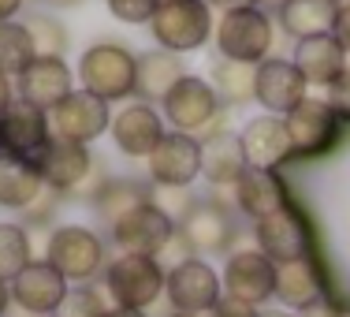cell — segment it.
Instances as JSON below:
<instances>
[{"instance_id":"37","label":"cell","mask_w":350,"mask_h":317,"mask_svg":"<svg viewBox=\"0 0 350 317\" xmlns=\"http://www.w3.org/2000/svg\"><path fill=\"white\" fill-rule=\"evenodd\" d=\"M56 202H60V194H56V190H41V194H38V202L34 205H27V210H23V220H27V224H23V228H41V224H49V220H53V216H56Z\"/></svg>"},{"instance_id":"4","label":"cell","mask_w":350,"mask_h":317,"mask_svg":"<svg viewBox=\"0 0 350 317\" xmlns=\"http://www.w3.org/2000/svg\"><path fill=\"white\" fill-rule=\"evenodd\" d=\"M213 41H216L224 60L254 64L257 68V64L269 60L276 30H272V19L265 8H235V12H220Z\"/></svg>"},{"instance_id":"26","label":"cell","mask_w":350,"mask_h":317,"mask_svg":"<svg viewBox=\"0 0 350 317\" xmlns=\"http://www.w3.org/2000/svg\"><path fill=\"white\" fill-rule=\"evenodd\" d=\"M295 68L302 71L306 82H317V86H332V82L343 75L347 68V53L332 34H321V38H306L295 45Z\"/></svg>"},{"instance_id":"38","label":"cell","mask_w":350,"mask_h":317,"mask_svg":"<svg viewBox=\"0 0 350 317\" xmlns=\"http://www.w3.org/2000/svg\"><path fill=\"white\" fill-rule=\"evenodd\" d=\"M324 101L332 105V112H336L339 120L350 123V64L343 68V75L328 86V97H324Z\"/></svg>"},{"instance_id":"45","label":"cell","mask_w":350,"mask_h":317,"mask_svg":"<svg viewBox=\"0 0 350 317\" xmlns=\"http://www.w3.org/2000/svg\"><path fill=\"white\" fill-rule=\"evenodd\" d=\"M8 306H12V291H8V283L0 280V317L8 314Z\"/></svg>"},{"instance_id":"34","label":"cell","mask_w":350,"mask_h":317,"mask_svg":"<svg viewBox=\"0 0 350 317\" xmlns=\"http://www.w3.org/2000/svg\"><path fill=\"white\" fill-rule=\"evenodd\" d=\"M108 314H112V303H108V295L101 288H94V283L71 288L68 299L60 303V310H56V317H108Z\"/></svg>"},{"instance_id":"16","label":"cell","mask_w":350,"mask_h":317,"mask_svg":"<svg viewBox=\"0 0 350 317\" xmlns=\"http://www.w3.org/2000/svg\"><path fill=\"white\" fill-rule=\"evenodd\" d=\"M108 236L120 246V254L161 257V250L175 239V220L149 202V205H142V210H135L131 216H123L120 224H112Z\"/></svg>"},{"instance_id":"30","label":"cell","mask_w":350,"mask_h":317,"mask_svg":"<svg viewBox=\"0 0 350 317\" xmlns=\"http://www.w3.org/2000/svg\"><path fill=\"white\" fill-rule=\"evenodd\" d=\"M213 90L224 105H246L254 101V86H257V68L254 64H235V60H220L213 68Z\"/></svg>"},{"instance_id":"52","label":"cell","mask_w":350,"mask_h":317,"mask_svg":"<svg viewBox=\"0 0 350 317\" xmlns=\"http://www.w3.org/2000/svg\"><path fill=\"white\" fill-rule=\"evenodd\" d=\"M347 317H350V314H347Z\"/></svg>"},{"instance_id":"12","label":"cell","mask_w":350,"mask_h":317,"mask_svg":"<svg viewBox=\"0 0 350 317\" xmlns=\"http://www.w3.org/2000/svg\"><path fill=\"white\" fill-rule=\"evenodd\" d=\"M339 116L332 112L328 101L321 97H306L298 108H291L283 116V127H287V142L295 157H321L328 153L339 142Z\"/></svg>"},{"instance_id":"47","label":"cell","mask_w":350,"mask_h":317,"mask_svg":"<svg viewBox=\"0 0 350 317\" xmlns=\"http://www.w3.org/2000/svg\"><path fill=\"white\" fill-rule=\"evenodd\" d=\"M38 4H45V8H79L82 0H38Z\"/></svg>"},{"instance_id":"28","label":"cell","mask_w":350,"mask_h":317,"mask_svg":"<svg viewBox=\"0 0 350 317\" xmlns=\"http://www.w3.org/2000/svg\"><path fill=\"white\" fill-rule=\"evenodd\" d=\"M183 75H187V68H183V60L175 53H164V49H149V53H142L138 56V79H135L138 101H146V105L164 101Z\"/></svg>"},{"instance_id":"7","label":"cell","mask_w":350,"mask_h":317,"mask_svg":"<svg viewBox=\"0 0 350 317\" xmlns=\"http://www.w3.org/2000/svg\"><path fill=\"white\" fill-rule=\"evenodd\" d=\"M254 239L257 250L276 265L313 257V224L295 202L283 205L280 213L265 216V220H254Z\"/></svg>"},{"instance_id":"17","label":"cell","mask_w":350,"mask_h":317,"mask_svg":"<svg viewBox=\"0 0 350 317\" xmlns=\"http://www.w3.org/2000/svg\"><path fill=\"white\" fill-rule=\"evenodd\" d=\"M310 82L302 79V71L295 68V60L287 56H269L265 64H257V86H254V101L265 105V112L272 116H287L291 108H298L306 101Z\"/></svg>"},{"instance_id":"33","label":"cell","mask_w":350,"mask_h":317,"mask_svg":"<svg viewBox=\"0 0 350 317\" xmlns=\"http://www.w3.org/2000/svg\"><path fill=\"white\" fill-rule=\"evenodd\" d=\"M23 27L34 38L38 56H64V49H68V27H64L60 19H53V15H45V12H30L27 19H23Z\"/></svg>"},{"instance_id":"20","label":"cell","mask_w":350,"mask_h":317,"mask_svg":"<svg viewBox=\"0 0 350 317\" xmlns=\"http://www.w3.org/2000/svg\"><path fill=\"white\" fill-rule=\"evenodd\" d=\"M68 94H75V75L64 56H34L30 68L15 79V97L38 105L41 112H53Z\"/></svg>"},{"instance_id":"9","label":"cell","mask_w":350,"mask_h":317,"mask_svg":"<svg viewBox=\"0 0 350 317\" xmlns=\"http://www.w3.org/2000/svg\"><path fill=\"white\" fill-rule=\"evenodd\" d=\"M175 231L183 236V243L194 250V257H209V254H228L231 243H235L239 228H235V216L224 202L216 198H198L183 220L175 224Z\"/></svg>"},{"instance_id":"22","label":"cell","mask_w":350,"mask_h":317,"mask_svg":"<svg viewBox=\"0 0 350 317\" xmlns=\"http://www.w3.org/2000/svg\"><path fill=\"white\" fill-rule=\"evenodd\" d=\"M291 202H295V198H291L287 183L269 168H250L246 164V172L235 179V205L246 216H254V220H265V216L280 213L283 205H291Z\"/></svg>"},{"instance_id":"49","label":"cell","mask_w":350,"mask_h":317,"mask_svg":"<svg viewBox=\"0 0 350 317\" xmlns=\"http://www.w3.org/2000/svg\"><path fill=\"white\" fill-rule=\"evenodd\" d=\"M168 317H209V314H175V310H172Z\"/></svg>"},{"instance_id":"2","label":"cell","mask_w":350,"mask_h":317,"mask_svg":"<svg viewBox=\"0 0 350 317\" xmlns=\"http://www.w3.org/2000/svg\"><path fill=\"white\" fill-rule=\"evenodd\" d=\"M105 295L112 306L123 310H146L164 295V269L157 257H142V254H120L105 265Z\"/></svg>"},{"instance_id":"40","label":"cell","mask_w":350,"mask_h":317,"mask_svg":"<svg viewBox=\"0 0 350 317\" xmlns=\"http://www.w3.org/2000/svg\"><path fill=\"white\" fill-rule=\"evenodd\" d=\"M332 38L343 45V53L350 56V4H339V15L332 23Z\"/></svg>"},{"instance_id":"13","label":"cell","mask_w":350,"mask_h":317,"mask_svg":"<svg viewBox=\"0 0 350 317\" xmlns=\"http://www.w3.org/2000/svg\"><path fill=\"white\" fill-rule=\"evenodd\" d=\"M49 127H53V138L60 142L90 146L94 138H101L112 127V108L101 97L86 94V90H75L49 112Z\"/></svg>"},{"instance_id":"48","label":"cell","mask_w":350,"mask_h":317,"mask_svg":"<svg viewBox=\"0 0 350 317\" xmlns=\"http://www.w3.org/2000/svg\"><path fill=\"white\" fill-rule=\"evenodd\" d=\"M257 317H295V314H287V310H261Z\"/></svg>"},{"instance_id":"46","label":"cell","mask_w":350,"mask_h":317,"mask_svg":"<svg viewBox=\"0 0 350 317\" xmlns=\"http://www.w3.org/2000/svg\"><path fill=\"white\" fill-rule=\"evenodd\" d=\"M108 317H149L146 310H123V306H112V314Z\"/></svg>"},{"instance_id":"24","label":"cell","mask_w":350,"mask_h":317,"mask_svg":"<svg viewBox=\"0 0 350 317\" xmlns=\"http://www.w3.org/2000/svg\"><path fill=\"white\" fill-rule=\"evenodd\" d=\"M276 299L283 306H291V310H306V306L321 303V299H332L317 257L276 265Z\"/></svg>"},{"instance_id":"23","label":"cell","mask_w":350,"mask_h":317,"mask_svg":"<svg viewBox=\"0 0 350 317\" xmlns=\"http://www.w3.org/2000/svg\"><path fill=\"white\" fill-rule=\"evenodd\" d=\"M246 172V153L235 131L213 127L202 142V176L209 187H235V179Z\"/></svg>"},{"instance_id":"19","label":"cell","mask_w":350,"mask_h":317,"mask_svg":"<svg viewBox=\"0 0 350 317\" xmlns=\"http://www.w3.org/2000/svg\"><path fill=\"white\" fill-rule=\"evenodd\" d=\"M108 135H112L116 149H120L123 157L146 161V157L157 149V142L164 138V120H161V112H157L153 105L131 101V105H123L120 112L112 116Z\"/></svg>"},{"instance_id":"44","label":"cell","mask_w":350,"mask_h":317,"mask_svg":"<svg viewBox=\"0 0 350 317\" xmlns=\"http://www.w3.org/2000/svg\"><path fill=\"white\" fill-rule=\"evenodd\" d=\"M209 8H220V12H235V8H257V0H205Z\"/></svg>"},{"instance_id":"11","label":"cell","mask_w":350,"mask_h":317,"mask_svg":"<svg viewBox=\"0 0 350 317\" xmlns=\"http://www.w3.org/2000/svg\"><path fill=\"white\" fill-rule=\"evenodd\" d=\"M149 187H179L190 190V183L202 176V142L183 131H164L157 149L146 157Z\"/></svg>"},{"instance_id":"15","label":"cell","mask_w":350,"mask_h":317,"mask_svg":"<svg viewBox=\"0 0 350 317\" xmlns=\"http://www.w3.org/2000/svg\"><path fill=\"white\" fill-rule=\"evenodd\" d=\"M8 291H12V303L19 306V310H27L30 317H56L60 303L71 291V283L64 280L45 257H34L19 277L8 283Z\"/></svg>"},{"instance_id":"21","label":"cell","mask_w":350,"mask_h":317,"mask_svg":"<svg viewBox=\"0 0 350 317\" xmlns=\"http://www.w3.org/2000/svg\"><path fill=\"white\" fill-rule=\"evenodd\" d=\"M243 153H246V164L250 168H269L276 172L291 161V142H287V127H283L280 116H261V120H250L243 127Z\"/></svg>"},{"instance_id":"10","label":"cell","mask_w":350,"mask_h":317,"mask_svg":"<svg viewBox=\"0 0 350 317\" xmlns=\"http://www.w3.org/2000/svg\"><path fill=\"white\" fill-rule=\"evenodd\" d=\"M164 120L172 123V131L183 135H198V131H209L220 116V97H216L213 82H205L202 75H183L172 86V94L161 101Z\"/></svg>"},{"instance_id":"5","label":"cell","mask_w":350,"mask_h":317,"mask_svg":"<svg viewBox=\"0 0 350 317\" xmlns=\"http://www.w3.org/2000/svg\"><path fill=\"white\" fill-rule=\"evenodd\" d=\"M149 30H153L157 45L164 53H175V56L194 53L216 30L213 8L205 0H161L157 15L149 19Z\"/></svg>"},{"instance_id":"39","label":"cell","mask_w":350,"mask_h":317,"mask_svg":"<svg viewBox=\"0 0 350 317\" xmlns=\"http://www.w3.org/2000/svg\"><path fill=\"white\" fill-rule=\"evenodd\" d=\"M257 314H261L257 306H250V303H239V299L224 295L220 303L213 306V314H209V317H257Z\"/></svg>"},{"instance_id":"41","label":"cell","mask_w":350,"mask_h":317,"mask_svg":"<svg viewBox=\"0 0 350 317\" xmlns=\"http://www.w3.org/2000/svg\"><path fill=\"white\" fill-rule=\"evenodd\" d=\"M295 317H347V310L336 303V299H321V303L306 306V310H298Z\"/></svg>"},{"instance_id":"6","label":"cell","mask_w":350,"mask_h":317,"mask_svg":"<svg viewBox=\"0 0 350 317\" xmlns=\"http://www.w3.org/2000/svg\"><path fill=\"white\" fill-rule=\"evenodd\" d=\"M49 142H53L49 112H41L38 105L15 97V101L8 105V112L0 116V157L34 168L41 161V153L49 149Z\"/></svg>"},{"instance_id":"1","label":"cell","mask_w":350,"mask_h":317,"mask_svg":"<svg viewBox=\"0 0 350 317\" xmlns=\"http://www.w3.org/2000/svg\"><path fill=\"white\" fill-rule=\"evenodd\" d=\"M135 79H138V56L123 41H94L79 60L82 90L108 105L135 97Z\"/></svg>"},{"instance_id":"32","label":"cell","mask_w":350,"mask_h":317,"mask_svg":"<svg viewBox=\"0 0 350 317\" xmlns=\"http://www.w3.org/2000/svg\"><path fill=\"white\" fill-rule=\"evenodd\" d=\"M30 262H34L30 231L23 224H0V280L12 283Z\"/></svg>"},{"instance_id":"8","label":"cell","mask_w":350,"mask_h":317,"mask_svg":"<svg viewBox=\"0 0 350 317\" xmlns=\"http://www.w3.org/2000/svg\"><path fill=\"white\" fill-rule=\"evenodd\" d=\"M164 299L175 314H213V306L224 299L220 272L205 257H187L172 265L164 277Z\"/></svg>"},{"instance_id":"36","label":"cell","mask_w":350,"mask_h":317,"mask_svg":"<svg viewBox=\"0 0 350 317\" xmlns=\"http://www.w3.org/2000/svg\"><path fill=\"white\" fill-rule=\"evenodd\" d=\"M194 202H198V194H190V190H179V187H153V205H157L161 213H168L175 224L183 220V213H187Z\"/></svg>"},{"instance_id":"25","label":"cell","mask_w":350,"mask_h":317,"mask_svg":"<svg viewBox=\"0 0 350 317\" xmlns=\"http://www.w3.org/2000/svg\"><path fill=\"white\" fill-rule=\"evenodd\" d=\"M90 202H94V213L101 216V220L112 228V224H120L123 216H131L135 210L153 202V187L142 179H127V176H116V179H101L94 187V194H90Z\"/></svg>"},{"instance_id":"18","label":"cell","mask_w":350,"mask_h":317,"mask_svg":"<svg viewBox=\"0 0 350 317\" xmlns=\"http://www.w3.org/2000/svg\"><path fill=\"white\" fill-rule=\"evenodd\" d=\"M34 172L41 176L49 190H56V194H79L82 187H86L90 172H94V153H90L86 146H75V142H60L53 138L49 142V149L41 153V161L34 164Z\"/></svg>"},{"instance_id":"51","label":"cell","mask_w":350,"mask_h":317,"mask_svg":"<svg viewBox=\"0 0 350 317\" xmlns=\"http://www.w3.org/2000/svg\"><path fill=\"white\" fill-rule=\"evenodd\" d=\"M347 4H350V0H347Z\"/></svg>"},{"instance_id":"42","label":"cell","mask_w":350,"mask_h":317,"mask_svg":"<svg viewBox=\"0 0 350 317\" xmlns=\"http://www.w3.org/2000/svg\"><path fill=\"white\" fill-rule=\"evenodd\" d=\"M15 101V82L8 79V75H0V116L8 112V105Z\"/></svg>"},{"instance_id":"35","label":"cell","mask_w":350,"mask_h":317,"mask_svg":"<svg viewBox=\"0 0 350 317\" xmlns=\"http://www.w3.org/2000/svg\"><path fill=\"white\" fill-rule=\"evenodd\" d=\"M105 8L116 15L120 23H131V27H138V23H149L157 15V8H161V0H105Z\"/></svg>"},{"instance_id":"3","label":"cell","mask_w":350,"mask_h":317,"mask_svg":"<svg viewBox=\"0 0 350 317\" xmlns=\"http://www.w3.org/2000/svg\"><path fill=\"white\" fill-rule=\"evenodd\" d=\"M45 262L68 283H94L105 272V239L86 224H60L53 228L45 246Z\"/></svg>"},{"instance_id":"14","label":"cell","mask_w":350,"mask_h":317,"mask_svg":"<svg viewBox=\"0 0 350 317\" xmlns=\"http://www.w3.org/2000/svg\"><path fill=\"white\" fill-rule=\"evenodd\" d=\"M220 283H224V295L261 310V303L276 299V262H269L257 246L254 250H235V254H228V262H224Z\"/></svg>"},{"instance_id":"27","label":"cell","mask_w":350,"mask_h":317,"mask_svg":"<svg viewBox=\"0 0 350 317\" xmlns=\"http://www.w3.org/2000/svg\"><path fill=\"white\" fill-rule=\"evenodd\" d=\"M339 15V0H280V27L295 41L332 34V23Z\"/></svg>"},{"instance_id":"29","label":"cell","mask_w":350,"mask_h":317,"mask_svg":"<svg viewBox=\"0 0 350 317\" xmlns=\"http://www.w3.org/2000/svg\"><path fill=\"white\" fill-rule=\"evenodd\" d=\"M41 190H45V183H41V176L30 164L0 161V205H4V210L23 213L27 205L38 202Z\"/></svg>"},{"instance_id":"31","label":"cell","mask_w":350,"mask_h":317,"mask_svg":"<svg viewBox=\"0 0 350 317\" xmlns=\"http://www.w3.org/2000/svg\"><path fill=\"white\" fill-rule=\"evenodd\" d=\"M34 56H38L34 38H30V30L23 27L19 19L0 23V75L19 79V75L30 68V60H34Z\"/></svg>"},{"instance_id":"43","label":"cell","mask_w":350,"mask_h":317,"mask_svg":"<svg viewBox=\"0 0 350 317\" xmlns=\"http://www.w3.org/2000/svg\"><path fill=\"white\" fill-rule=\"evenodd\" d=\"M23 4H27V0H0V23H12L15 15L23 12Z\"/></svg>"},{"instance_id":"50","label":"cell","mask_w":350,"mask_h":317,"mask_svg":"<svg viewBox=\"0 0 350 317\" xmlns=\"http://www.w3.org/2000/svg\"><path fill=\"white\" fill-rule=\"evenodd\" d=\"M0 161H4V157H0Z\"/></svg>"}]
</instances>
